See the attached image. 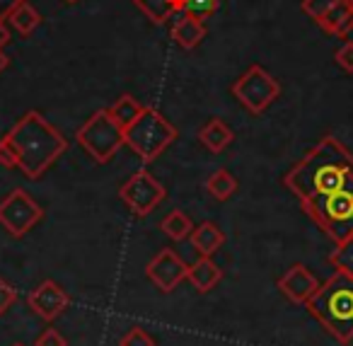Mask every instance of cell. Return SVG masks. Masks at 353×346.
Here are the masks:
<instances>
[{"label": "cell", "mask_w": 353, "mask_h": 346, "mask_svg": "<svg viewBox=\"0 0 353 346\" xmlns=\"http://www.w3.org/2000/svg\"><path fill=\"white\" fill-rule=\"evenodd\" d=\"M283 186L307 206L336 191L353 189V153L336 136H324L293 170L285 172Z\"/></svg>", "instance_id": "obj_1"}, {"label": "cell", "mask_w": 353, "mask_h": 346, "mask_svg": "<svg viewBox=\"0 0 353 346\" xmlns=\"http://www.w3.org/2000/svg\"><path fill=\"white\" fill-rule=\"evenodd\" d=\"M6 138L15 153L17 170H22V175L30 180H39L68 151V141L37 109L22 114L15 126L6 133Z\"/></svg>", "instance_id": "obj_2"}, {"label": "cell", "mask_w": 353, "mask_h": 346, "mask_svg": "<svg viewBox=\"0 0 353 346\" xmlns=\"http://www.w3.org/2000/svg\"><path fill=\"white\" fill-rule=\"evenodd\" d=\"M307 312L339 341H353V276L336 271L332 278L319 283L317 293L310 298Z\"/></svg>", "instance_id": "obj_3"}, {"label": "cell", "mask_w": 353, "mask_h": 346, "mask_svg": "<svg viewBox=\"0 0 353 346\" xmlns=\"http://www.w3.org/2000/svg\"><path fill=\"white\" fill-rule=\"evenodd\" d=\"M174 138L176 128L152 107H143V112L138 114L136 122L123 128V143L143 162L157 160V155H162L167 151V146H172Z\"/></svg>", "instance_id": "obj_4"}, {"label": "cell", "mask_w": 353, "mask_h": 346, "mask_svg": "<svg viewBox=\"0 0 353 346\" xmlns=\"http://www.w3.org/2000/svg\"><path fill=\"white\" fill-rule=\"evenodd\" d=\"M75 138L94 162L107 165L123 146V128L114 122L109 109H99L92 117H88V122L78 128Z\"/></svg>", "instance_id": "obj_5"}, {"label": "cell", "mask_w": 353, "mask_h": 346, "mask_svg": "<svg viewBox=\"0 0 353 346\" xmlns=\"http://www.w3.org/2000/svg\"><path fill=\"white\" fill-rule=\"evenodd\" d=\"M303 211L336 244L353 235V189H343L319 201H312V204L303 206Z\"/></svg>", "instance_id": "obj_6"}, {"label": "cell", "mask_w": 353, "mask_h": 346, "mask_svg": "<svg viewBox=\"0 0 353 346\" xmlns=\"http://www.w3.org/2000/svg\"><path fill=\"white\" fill-rule=\"evenodd\" d=\"M230 93L247 112L261 114L281 97V85L269 70L254 64L232 83Z\"/></svg>", "instance_id": "obj_7"}, {"label": "cell", "mask_w": 353, "mask_h": 346, "mask_svg": "<svg viewBox=\"0 0 353 346\" xmlns=\"http://www.w3.org/2000/svg\"><path fill=\"white\" fill-rule=\"evenodd\" d=\"M41 218H44V209L25 189L10 191L6 199L0 201V225L12 238H25Z\"/></svg>", "instance_id": "obj_8"}, {"label": "cell", "mask_w": 353, "mask_h": 346, "mask_svg": "<svg viewBox=\"0 0 353 346\" xmlns=\"http://www.w3.org/2000/svg\"><path fill=\"white\" fill-rule=\"evenodd\" d=\"M119 196H121L123 204L131 209L133 215L145 218L148 213H152V211L165 201L167 191L148 170H138V172H133L126 180V184L119 189Z\"/></svg>", "instance_id": "obj_9"}, {"label": "cell", "mask_w": 353, "mask_h": 346, "mask_svg": "<svg viewBox=\"0 0 353 346\" xmlns=\"http://www.w3.org/2000/svg\"><path fill=\"white\" fill-rule=\"evenodd\" d=\"M187 264L174 249L165 247L150 259V264L145 267V273L162 293H172L179 283L187 278Z\"/></svg>", "instance_id": "obj_10"}, {"label": "cell", "mask_w": 353, "mask_h": 346, "mask_svg": "<svg viewBox=\"0 0 353 346\" xmlns=\"http://www.w3.org/2000/svg\"><path fill=\"white\" fill-rule=\"evenodd\" d=\"M27 302H30V307L41 317V320L54 322L56 317L70 305V296L56 281L46 278V281H41L39 286L30 293Z\"/></svg>", "instance_id": "obj_11"}, {"label": "cell", "mask_w": 353, "mask_h": 346, "mask_svg": "<svg viewBox=\"0 0 353 346\" xmlns=\"http://www.w3.org/2000/svg\"><path fill=\"white\" fill-rule=\"evenodd\" d=\"M317 288H319L317 276H314L305 264H293V267L279 278V291L283 293L290 302H298V305H305V302L317 293Z\"/></svg>", "instance_id": "obj_12"}, {"label": "cell", "mask_w": 353, "mask_h": 346, "mask_svg": "<svg viewBox=\"0 0 353 346\" xmlns=\"http://www.w3.org/2000/svg\"><path fill=\"white\" fill-rule=\"evenodd\" d=\"M172 39L182 46V49L192 51L206 39V25H203V20H199V17L189 15V12H182V15L176 17L174 27H172Z\"/></svg>", "instance_id": "obj_13"}, {"label": "cell", "mask_w": 353, "mask_h": 346, "mask_svg": "<svg viewBox=\"0 0 353 346\" xmlns=\"http://www.w3.org/2000/svg\"><path fill=\"white\" fill-rule=\"evenodd\" d=\"M317 25L332 37H348L353 32V0H339Z\"/></svg>", "instance_id": "obj_14"}, {"label": "cell", "mask_w": 353, "mask_h": 346, "mask_svg": "<svg viewBox=\"0 0 353 346\" xmlns=\"http://www.w3.org/2000/svg\"><path fill=\"white\" fill-rule=\"evenodd\" d=\"M223 278V269L213 262L211 257H201L196 264L187 269V281L196 288L199 293H208L221 283Z\"/></svg>", "instance_id": "obj_15"}, {"label": "cell", "mask_w": 353, "mask_h": 346, "mask_svg": "<svg viewBox=\"0 0 353 346\" xmlns=\"http://www.w3.org/2000/svg\"><path fill=\"white\" fill-rule=\"evenodd\" d=\"M189 238H192L194 249H196L201 257H213V254L223 247V242H225V233H223L216 223H211V220H203L201 225H196Z\"/></svg>", "instance_id": "obj_16"}, {"label": "cell", "mask_w": 353, "mask_h": 346, "mask_svg": "<svg viewBox=\"0 0 353 346\" xmlns=\"http://www.w3.org/2000/svg\"><path fill=\"white\" fill-rule=\"evenodd\" d=\"M232 138H235V133L223 119H208L199 131V141L211 153H223L232 143Z\"/></svg>", "instance_id": "obj_17"}, {"label": "cell", "mask_w": 353, "mask_h": 346, "mask_svg": "<svg viewBox=\"0 0 353 346\" xmlns=\"http://www.w3.org/2000/svg\"><path fill=\"white\" fill-rule=\"evenodd\" d=\"M133 6H136L152 25H165L172 15L182 12V0H133Z\"/></svg>", "instance_id": "obj_18"}, {"label": "cell", "mask_w": 353, "mask_h": 346, "mask_svg": "<svg viewBox=\"0 0 353 346\" xmlns=\"http://www.w3.org/2000/svg\"><path fill=\"white\" fill-rule=\"evenodd\" d=\"M206 191L213 196L216 201H228L235 196L237 191V180L235 175H232L230 170H225V167H218L216 172H213L211 177L206 180Z\"/></svg>", "instance_id": "obj_19"}, {"label": "cell", "mask_w": 353, "mask_h": 346, "mask_svg": "<svg viewBox=\"0 0 353 346\" xmlns=\"http://www.w3.org/2000/svg\"><path fill=\"white\" fill-rule=\"evenodd\" d=\"M160 230L170 240H174V242H182V240H187L189 235H192L194 223L184 211H172V213H167L165 218H162Z\"/></svg>", "instance_id": "obj_20"}, {"label": "cell", "mask_w": 353, "mask_h": 346, "mask_svg": "<svg viewBox=\"0 0 353 346\" xmlns=\"http://www.w3.org/2000/svg\"><path fill=\"white\" fill-rule=\"evenodd\" d=\"M141 112H143V104H138V99L133 97V95H121V97L109 107V114H112L114 122H117L121 128L131 126Z\"/></svg>", "instance_id": "obj_21"}, {"label": "cell", "mask_w": 353, "mask_h": 346, "mask_svg": "<svg viewBox=\"0 0 353 346\" xmlns=\"http://www.w3.org/2000/svg\"><path fill=\"white\" fill-rule=\"evenodd\" d=\"M8 22H10L12 27H15L17 32H20L22 37H30L32 32L37 30V27L41 25V15L34 10V8L30 6V3H22V6H17L15 10L10 12V17H8Z\"/></svg>", "instance_id": "obj_22"}, {"label": "cell", "mask_w": 353, "mask_h": 346, "mask_svg": "<svg viewBox=\"0 0 353 346\" xmlns=\"http://www.w3.org/2000/svg\"><path fill=\"white\" fill-rule=\"evenodd\" d=\"M329 264H332L336 271L346 273V276H353V235L334 247V252L329 254Z\"/></svg>", "instance_id": "obj_23"}, {"label": "cell", "mask_w": 353, "mask_h": 346, "mask_svg": "<svg viewBox=\"0 0 353 346\" xmlns=\"http://www.w3.org/2000/svg\"><path fill=\"white\" fill-rule=\"evenodd\" d=\"M218 0H182V12L199 17V20H206V17L216 15L218 10Z\"/></svg>", "instance_id": "obj_24"}, {"label": "cell", "mask_w": 353, "mask_h": 346, "mask_svg": "<svg viewBox=\"0 0 353 346\" xmlns=\"http://www.w3.org/2000/svg\"><path fill=\"white\" fill-rule=\"evenodd\" d=\"M336 3L339 0H303V6L300 8H303V12L310 17V20L319 22L334 6H336Z\"/></svg>", "instance_id": "obj_25"}, {"label": "cell", "mask_w": 353, "mask_h": 346, "mask_svg": "<svg viewBox=\"0 0 353 346\" xmlns=\"http://www.w3.org/2000/svg\"><path fill=\"white\" fill-rule=\"evenodd\" d=\"M119 346H155V339L145 329H141V327H133V329H128L119 339Z\"/></svg>", "instance_id": "obj_26"}, {"label": "cell", "mask_w": 353, "mask_h": 346, "mask_svg": "<svg viewBox=\"0 0 353 346\" xmlns=\"http://www.w3.org/2000/svg\"><path fill=\"white\" fill-rule=\"evenodd\" d=\"M17 300V291L15 286L6 281V278H0V317L6 315L8 310L12 307V302Z\"/></svg>", "instance_id": "obj_27"}, {"label": "cell", "mask_w": 353, "mask_h": 346, "mask_svg": "<svg viewBox=\"0 0 353 346\" xmlns=\"http://www.w3.org/2000/svg\"><path fill=\"white\" fill-rule=\"evenodd\" d=\"M334 59H336V64L341 66L346 73H353V41H343L341 46L336 49V54H334Z\"/></svg>", "instance_id": "obj_28"}, {"label": "cell", "mask_w": 353, "mask_h": 346, "mask_svg": "<svg viewBox=\"0 0 353 346\" xmlns=\"http://www.w3.org/2000/svg\"><path fill=\"white\" fill-rule=\"evenodd\" d=\"M34 346H68V341H65V336H61L59 329L49 327V329H46L44 334L37 336Z\"/></svg>", "instance_id": "obj_29"}, {"label": "cell", "mask_w": 353, "mask_h": 346, "mask_svg": "<svg viewBox=\"0 0 353 346\" xmlns=\"http://www.w3.org/2000/svg\"><path fill=\"white\" fill-rule=\"evenodd\" d=\"M0 165L8 167V170L17 167L15 153H12V148H10V143H8V138H6V136L0 138Z\"/></svg>", "instance_id": "obj_30"}, {"label": "cell", "mask_w": 353, "mask_h": 346, "mask_svg": "<svg viewBox=\"0 0 353 346\" xmlns=\"http://www.w3.org/2000/svg\"><path fill=\"white\" fill-rule=\"evenodd\" d=\"M25 0H0V20L6 22L10 17V12L15 10L17 6H22Z\"/></svg>", "instance_id": "obj_31"}, {"label": "cell", "mask_w": 353, "mask_h": 346, "mask_svg": "<svg viewBox=\"0 0 353 346\" xmlns=\"http://www.w3.org/2000/svg\"><path fill=\"white\" fill-rule=\"evenodd\" d=\"M8 41H10V32H8L6 22L0 20V49H6V46H8Z\"/></svg>", "instance_id": "obj_32"}, {"label": "cell", "mask_w": 353, "mask_h": 346, "mask_svg": "<svg viewBox=\"0 0 353 346\" xmlns=\"http://www.w3.org/2000/svg\"><path fill=\"white\" fill-rule=\"evenodd\" d=\"M8 64H10V59H8V56H6V51L0 49V73H3V70L8 68Z\"/></svg>", "instance_id": "obj_33"}, {"label": "cell", "mask_w": 353, "mask_h": 346, "mask_svg": "<svg viewBox=\"0 0 353 346\" xmlns=\"http://www.w3.org/2000/svg\"><path fill=\"white\" fill-rule=\"evenodd\" d=\"M65 3H78V0H65Z\"/></svg>", "instance_id": "obj_34"}, {"label": "cell", "mask_w": 353, "mask_h": 346, "mask_svg": "<svg viewBox=\"0 0 353 346\" xmlns=\"http://www.w3.org/2000/svg\"><path fill=\"white\" fill-rule=\"evenodd\" d=\"M12 346H22V344H12Z\"/></svg>", "instance_id": "obj_35"}]
</instances>
